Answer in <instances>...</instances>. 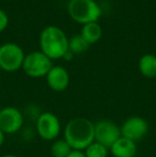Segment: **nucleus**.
<instances>
[{
    "instance_id": "obj_1",
    "label": "nucleus",
    "mask_w": 156,
    "mask_h": 157,
    "mask_svg": "<svg viewBox=\"0 0 156 157\" xmlns=\"http://www.w3.org/2000/svg\"><path fill=\"white\" fill-rule=\"evenodd\" d=\"M64 139L72 150L85 151L94 141V123L86 118L72 119L64 127Z\"/></svg>"
},
{
    "instance_id": "obj_2",
    "label": "nucleus",
    "mask_w": 156,
    "mask_h": 157,
    "mask_svg": "<svg viewBox=\"0 0 156 157\" xmlns=\"http://www.w3.org/2000/svg\"><path fill=\"white\" fill-rule=\"evenodd\" d=\"M40 47L50 60L61 59L69 52V39L59 27L48 26L41 32Z\"/></svg>"
},
{
    "instance_id": "obj_3",
    "label": "nucleus",
    "mask_w": 156,
    "mask_h": 157,
    "mask_svg": "<svg viewBox=\"0 0 156 157\" xmlns=\"http://www.w3.org/2000/svg\"><path fill=\"white\" fill-rule=\"evenodd\" d=\"M67 12L73 21L82 25L97 21L102 14L95 0H70Z\"/></svg>"
},
{
    "instance_id": "obj_4",
    "label": "nucleus",
    "mask_w": 156,
    "mask_h": 157,
    "mask_svg": "<svg viewBox=\"0 0 156 157\" xmlns=\"http://www.w3.org/2000/svg\"><path fill=\"white\" fill-rule=\"evenodd\" d=\"M52 60H50L42 52H32L26 55L23 62V71L31 78L46 77L52 67Z\"/></svg>"
},
{
    "instance_id": "obj_5",
    "label": "nucleus",
    "mask_w": 156,
    "mask_h": 157,
    "mask_svg": "<svg viewBox=\"0 0 156 157\" xmlns=\"http://www.w3.org/2000/svg\"><path fill=\"white\" fill-rule=\"evenodd\" d=\"M25 56L23 48L17 44H3L0 46V70L8 73L21 70Z\"/></svg>"
},
{
    "instance_id": "obj_6",
    "label": "nucleus",
    "mask_w": 156,
    "mask_h": 157,
    "mask_svg": "<svg viewBox=\"0 0 156 157\" xmlns=\"http://www.w3.org/2000/svg\"><path fill=\"white\" fill-rule=\"evenodd\" d=\"M36 128L38 135L43 140L55 141L61 132V123L55 113L46 111L36 119Z\"/></svg>"
},
{
    "instance_id": "obj_7",
    "label": "nucleus",
    "mask_w": 156,
    "mask_h": 157,
    "mask_svg": "<svg viewBox=\"0 0 156 157\" xmlns=\"http://www.w3.org/2000/svg\"><path fill=\"white\" fill-rule=\"evenodd\" d=\"M121 136L120 126L108 119H102L94 124V141L105 145L107 149L111 147Z\"/></svg>"
},
{
    "instance_id": "obj_8",
    "label": "nucleus",
    "mask_w": 156,
    "mask_h": 157,
    "mask_svg": "<svg viewBox=\"0 0 156 157\" xmlns=\"http://www.w3.org/2000/svg\"><path fill=\"white\" fill-rule=\"evenodd\" d=\"M121 136L137 143L144 138L149 132V123L146 119L138 116L127 118L120 126Z\"/></svg>"
},
{
    "instance_id": "obj_9",
    "label": "nucleus",
    "mask_w": 156,
    "mask_h": 157,
    "mask_svg": "<svg viewBox=\"0 0 156 157\" xmlns=\"http://www.w3.org/2000/svg\"><path fill=\"white\" fill-rule=\"evenodd\" d=\"M24 125V116L15 107H4L0 110V129L4 135L18 132Z\"/></svg>"
},
{
    "instance_id": "obj_10",
    "label": "nucleus",
    "mask_w": 156,
    "mask_h": 157,
    "mask_svg": "<svg viewBox=\"0 0 156 157\" xmlns=\"http://www.w3.org/2000/svg\"><path fill=\"white\" fill-rule=\"evenodd\" d=\"M46 81L48 87L52 91L63 92L67 89L70 85V74L64 67L60 65H55L46 75Z\"/></svg>"
},
{
    "instance_id": "obj_11",
    "label": "nucleus",
    "mask_w": 156,
    "mask_h": 157,
    "mask_svg": "<svg viewBox=\"0 0 156 157\" xmlns=\"http://www.w3.org/2000/svg\"><path fill=\"white\" fill-rule=\"evenodd\" d=\"M109 152L113 157H135L137 154V143L120 137L110 147Z\"/></svg>"
},
{
    "instance_id": "obj_12",
    "label": "nucleus",
    "mask_w": 156,
    "mask_h": 157,
    "mask_svg": "<svg viewBox=\"0 0 156 157\" xmlns=\"http://www.w3.org/2000/svg\"><path fill=\"white\" fill-rule=\"evenodd\" d=\"M139 72L146 78L153 79L156 78V56L152 54H146L140 58Z\"/></svg>"
},
{
    "instance_id": "obj_13",
    "label": "nucleus",
    "mask_w": 156,
    "mask_h": 157,
    "mask_svg": "<svg viewBox=\"0 0 156 157\" xmlns=\"http://www.w3.org/2000/svg\"><path fill=\"white\" fill-rule=\"evenodd\" d=\"M102 34H103L102 27L98 25L97 21L83 25L80 33V35L88 42L89 45L97 43L101 40V37H102Z\"/></svg>"
},
{
    "instance_id": "obj_14",
    "label": "nucleus",
    "mask_w": 156,
    "mask_h": 157,
    "mask_svg": "<svg viewBox=\"0 0 156 157\" xmlns=\"http://www.w3.org/2000/svg\"><path fill=\"white\" fill-rule=\"evenodd\" d=\"M89 47L90 45L88 44V42L80 34L74 35L69 40V52H71L73 55L86 52L89 49Z\"/></svg>"
},
{
    "instance_id": "obj_15",
    "label": "nucleus",
    "mask_w": 156,
    "mask_h": 157,
    "mask_svg": "<svg viewBox=\"0 0 156 157\" xmlns=\"http://www.w3.org/2000/svg\"><path fill=\"white\" fill-rule=\"evenodd\" d=\"M71 152L72 147L65 141L64 138L55 140L50 147V154L52 157H67Z\"/></svg>"
},
{
    "instance_id": "obj_16",
    "label": "nucleus",
    "mask_w": 156,
    "mask_h": 157,
    "mask_svg": "<svg viewBox=\"0 0 156 157\" xmlns=\"http://www.w3.org/2000/svg\"><path fill=\"white\" fill-rule=\"evenodd\" d=\"M109 149H107L105 145L93 141L87 149L83 151L86 157H107L108 156Z\"/></svg>"
},
{
    "instance_id": "obj_17",
    "label": "nucleus",
    "mask_w": 156,
    "mask_h": 157,
    "mask_svg": "<svg viewBox=\"0 0 156 157\" xmlns=\"http://www.w3.org/2000/svg\"><path fill=\"white\" fill-rule=\"evenodd\" d=\"M9 25V17L8 14L3 10L0 9V33L6 29Z\"/></svg>"
},
{
    "instance_id": "obj_18",
    "label": "nucleus",
    "mask_w": 156,
    "mask_h": 157,
    "mask_svg": "<svg viewBox=\"0 0 156 157\" xmlns=\"http://www.w3.org/2000/svg\"><path fill=\"white\" fill-rule=\"evenodd\" d=\"M67 157H86L83 151H77V150H72L71 153L67 155Z\"/></svg>"
},
{
    "instance_id": "obj_19",
    "label": "nucleus",
    "mask_w": 156,
    "mask_h": 157,
    "mask_svg": "<svg viewBox=\"0 0 156 157\" xmlns=\"http://www.w3.org/2000/svg\"><path fill=\"white\" fill-rule=\"evenodd\" d=\"M4 139H6V135H4V132L0 129V147H1L2 144L4 143Z\"/></svg>"
},
{
    "instance_id": "obj_20",
    "label": "nucleus",
    "mask_w": 156,
    "mask_h": 157,
    "mask_svg": "<svg viewBox=\"0 0 156 157\" xmlns=\"http://www.w3.org/2000/svg\"><path fill=\"white\" fill-rule=\"evenodd\" d=\"M63 58L65 59V60H72V59H73V54H72L71 52H67V54L64 55V57H63Z\"/></svg>"
},
{
    "instance_id": "obj_21",
    "label": "nucleus",
    "mask_w": 156,
    "mask_h": 157,
    "mask_svg": "<svg viewBox=\"0 0 156 157\" xmlns=\"http://www.w3.org/2000/svg\"><path fill=\"white\" fill-rule=\"evenodd\" d=\"M1 157H18V156L14 155V154H6V155H3V156H1Z\"/></svg>"
},
{
    "instance_id": "obj_22",
    "label": "nucleus",
    "mask_w": 156,
    "mask_h": 157,
    "mask_svg": "<svg viewBox=\"0 0 156 157\" xmlns=\"http://www.w3.org/2000/svg\"><path fill=\"white\" fill-rule=\"evenodd\" d=\"M0 73H1V70H0Z\"/></svg>"
},
{
    "instance_id": "obj_23",
    "label": "nucleus",
    "mask_w": 156,
    "mask_h": 157,
    "mask_svg": "<svg viewBox=\"0 0 156 157\" xmlns=\"http://www.w3.org/2000/svg\"><path fill=\"white\" fill-rule=\"evenodd\" d=\"M155 79H156V78H155Z\"/></svg>"
}]
</instances>
